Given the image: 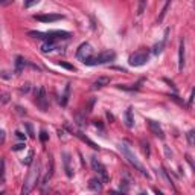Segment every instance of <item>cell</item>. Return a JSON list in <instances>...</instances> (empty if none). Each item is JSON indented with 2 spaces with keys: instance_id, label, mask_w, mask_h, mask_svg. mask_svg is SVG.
Segmentation results:
<instances>
[{
  "instance_id": "6da1fadb",
  "label": "cell",
  "mask_w": 195,
  "mask_h": 195,
  "mask_svg": "<svg viewBox=\"0 0 195 195\" xmlns=\"http://www.w3.org/2000/svg\"><path fill=\"white\" fill-rule=\"evenodd\" d=\"M119 148H120V151H122V154L125 156V159L128 160V162H130V163L134 166V169H137V171H139L140 174H142V175H145V177H148V175H150V174H148V171H146V168H145L142 163L139 162V159H137V157L133 154V151H131L130 148H128V145L120 143V145H119Z\"/></svg>"
},
{
  "instance_id": "7a4b0ae2",
  "label": "cell",
  "mask_w": 195,
  "mask_h": 195,
  "mask_svg": "<svg viewBox=\"0 0 195 195\" xmlns=\"http://www.w3.org/2000/svg\"><path fill=\"white\" fill-rule=\"evenodd\" d=\"M38 178H40V166H32L31 171L28 174V177L24 180V185H23V189H22V195H29L31 191L34 189V186L38 183Z\"/></svg>"
},
{
  "instance_id": "3957f363",
  "label": "cell",
  "mask_w": 195,
  "mask_h": 195,
  "mask_svg": "<svg viewBox=\"0 0 195 195\" xmlns=\"http://www.w3.org/2000/svg\"><path fill=\"white\" fill-rule=\"evenodd\" d=\"M148 58H150V52H148L146 49H140V50H137V52H134L133 55L130 57L128 63H130V66H133V67H140V66L146 64Z\"/></svg>"
},
{
  "instance_id": "277c9868",
  "label": "cell",
  "mask_w": 195,
  "mask_h": 195,
  "mask_svg": "<svg viewBox=\"0 0 195 195\" xmlns=\"http://www.w3.org/2000/svg\"><path fill=\"white\" fill-rule=\"evenodd\" d=\"M35 104L41 108V111H48L49 108V101L46 96V89L44 87H38L35 92Z\"/></svg>"
},
{
  "instance_id": "5b68a950",
  "label": "cell",
  "mask_w": 195,
  "mask_h": 195,
  "mask_svg": "<svg viewBox=\"0 0 195 195\" xmlns=\"http://www.w3.org/2000/svg\"><path fill=\"white\" fill-rule=\"evenodd\" d=\"M92 168H93V171H96L101 175V180H102L104 183H107V181L110 180V175H108V172H107V168L101 163L96 157H92Z\"/></svg>"
},
{
  "instance_id": "8992f818",
  "label": "cell",
  "mask_w": 195,
  "mask_h": 195,
  "mask_svg": "<svg viewBox=\"0 0 195 195\" xmlns=\"http://www.w3.org/2000/svg\"><path fill=\"white\" fill-rule=\"evenodd\" d=\"M34 18L37 22H41V23H53V22H58V20H63L64 15H61V14H40V15H34Z\"/></svg>"
},
{
  "instance_id": "52a82bcc",
  "label": "cell",
  "mask_w": 195,
  "mask_h": 195,
  "mask_svg": "<svg viewBox=\"0 0 195 195\" xmlns=\"http://www.w3.org/2000/svg\"><path fill=\"white\" fill-rule=\"evenodd\" d=\"M92 52H93L92 46H90L89 43H82V44L78 48V50H76V58H79V59H82V61H84V59L90 58Z\"/></svg>"
},
{
  "instance_id": "ba28073f",
  "label": "cell",
  "mask_w": 195,
  "mask_h": 195,
  "mask_svg": "<svg viewBox=\"0 0 195 195\" xmlns=\"http://www.w3.org/2000/svg\"><path fill=\"white\" fill-rule=\"evenodd\" d=\"M70 32L66 31H49L48 32V41L55 43V40H63V38H69Z\"/></svg>"
},
{
  "instance_id": "9c48e42d",
  "label": "cell",
  "mask_w": 195,
  "mask_h": 195,
  "mask_svg": "<svg viewBox=\"0 0 195 195\" xmlns=\"http://www.w3.org/2000/svg\"><path fill=\"white\" fill-rule=\"evenodd\" d=\"M146 122H148V127H150V130L152 131L154 136H157L160 139H165V133L162 130V127L159 125V122H156V120H152V119H148Z\"/></svg>"
},
{
  "instance_id": "30bf717a",
  "label": "cell",
  "mask_w": 195,
  "mask_h": 195,
  "mask_svg": "<svg viewBox=\"0 0 195 195\" xmlns=\"http://www.w3.org/2000/svg\"><path fill=\"white\" fill-rule=\"evenodd\" d=\"M186 48H185V38L180 41V48H178V70L183 72V67L186 63Z\"/></svg>"
},
{
  "instance_id": "8fae6325",
  "label": "cell",
  "mask_w": 195,
  "mask_h": 195,
  "mask_svg": "<svg viewBox=\"0 0 195 195\" xmlns=\"http://www.w3.org/2000/svg\"><path fill=\"white\" fill-rule=\"evenodd\" d=\"M114 58H116V53L111 52V50H107V52H102V53H99V55H96L98 64H107V63L113 61Z\"/></svg>"
},
{
  "instance_id": "7c38bea8",
  "label": "cell",
  "mask_w": 195,
  "mask_h": 195,
  "mask_svg": "<svg viewBox=\"0 0 195 195\" xmlns=\"http://www.w3.org/2000/svg\"><path fill=\"white\" fill-rule=\"evenodd\" d=\"M63 163H64V171H66V175L72 178L73 177V169H72V166H70V154L67 152V151H63Z\"/></svg>"
},
{
  "instance_id": "4fadbf2b",
  "label": "cell",
  "mask_w": 195,
  "mask_h": 195,
  "mask_svg": "<svg viewBox=\"0 0 195 195\" xmlns=\"http://www.w3.org/2000/svg\"><path fill=\"white\" fill-rule=\"evenodd\" d=\"M89 189L95 191V192H101L102 191V181L99 178H90L89 180Z\"/></svg>"
},
{
  "instance_id": "5bb4252c",
  "label": "cell",
  "mask_w": 195,
  "mask_h": 195,
  "mask_svg": "<svg viewBox=\"0 0 195 195\" xmlns=\"http://www.w3.org/2000/svg\"><path fill=\"white\" fill-rule=\"evenodd\" d=\"M26 64H28V61L23 58V57H17L15 58V75H20V73L23 72V69L26 67Z\"/></svg>"
},
{
  "instance_id": "9a60e30c",
  "label": "cell",
  "mask_w": 195,
  "mask_h": 195,
  "mask_svg": "<svg viewBox=\"0 0 195 195\" xmlns=\"http://www.w3.org/2000/svg\"><path fill=\"white\" fill-rule=\"evenodd\" d=\"M168 34H169V29H166L165 31V37H163V40L160 43H157L156 46H154V49H152V52L156 53V55H159V53H162V50H163V48H165V44H166V38H168Z\"/></svg>"
},
{
  "instance_id": "2e32d148",
  "label": "cell",
  "mask_w": 195,
  "mask_h": 195,
  "mask_svg": "<svg viewBox=\"0 0 195 195\" xmlns=\"http://www.w3.org/2000/svg\"><path fill=\"white\" fill-rule=\"evenodd\" d=\"M110 81H111V78H108V76H99L96 81L93 82V87H95V89H101V87L108 85Z\"/></svg>"
},
{
  "instance_id": "e0dca14e",
  "label": "cell",
  "mask_w": 195,
  "mask_h": 195,
  "mask_svg": "<svg viewBox=\"0 0 195 195\" xmlns=\"http://www.w3.org/2000/svg\"><path fill=\"white\" fill-rule=\"evenodd\" d=\"M75 136H76V137H79V139H81V140H82V142H84V143H87V145H90V146L93 148V150H99V146H98V145H96L95 142H92V140H90L89 137H85V136H84V134H82L81 131H75Z\"/></svg>"
},
{
  "instance_id": "ac0fdd59",
  "label": "cell",
  "mask_w": 195,
  "mask_h": 195,
  "mask_svg": "<svg viewBox=\"0 0 195 195\" xmlns=\"http://www.w3.org/2000/svg\"><path fill=\"white\" fill-rule=\"evenodd\" d=\"M125 125L128 127V128H133V127H134V119H133V108H131V107H130V108L125 111Z\"/></svg>"
},
{
  "instance_id": "d6986e66",
  "label": "cell",
  "mask_w": 195,
  "mask_h": 195,
  "mask_svg": "<svg viewBox=\"0 0 195 195\" xmlns=\"http://www.w3.org/2000/svg\"><path fill=\"white\" fill-rule=\"evenodd\" d=\"M49 180H50L49 174H46V177L41 180V185H40V187H41V194L43 195H48V192H49Z\"/></svg>"
},
{
  "instance_id": "ffe728a7",
  "label": "cell",
  "mask_w": 195,
  "mask_h": 195,
  "mask_svg": "<svg viewBox=\"0 0 195 195\" xmlns=\"http://www.w3.org/2000/svg\"><path fill=\"white\" fill-rule=\"evenodd\" d=\"M29 37L32 38H40V40H46L48 41V32H38V31H31Z\"/></svg>"
},
{
  "instance_id": "44dd1931",
  "label": "cell",
  "mask_w": 195,
  "mask_h": 195,
  "mask_svg": "<svg viewBox=\"0 0 195 195\" xmlns=\"http://www.w3.org/2000/svg\"><path fill=\"white\" fill-rule=\"evenodd\" d=\"M53 49H55V43H52V41H46V43L41 46V52H43V53H49V52H52Z\"/></svg>"
},
{
  "instance_id": "7402d4cb",
  "label": "cell",
  "mask_w": 195,
  "mask_h": 195,
  "mask_svg": "<svg viewBox=\"0 0 195 195\" xmlns=\"http://www.w3.org/2000/svg\"><path fill=\"white\" fill-rule=\"evenodd\" d=\"M69 93H70V84H67L66 85V90H64V95L61 98V105L66 107L67 105V101H69Z\"/></svg>"
},
{
  "instance_id": "603a6c76",
  "label": "cell",
  "mask_w": 195,
  "mask_h": 195,
  "mask_svg": "<svg viewBox=\"0 0 195 195\" xmlns=\"http://www.w3.org/2000/svg\"><path fill=\"white\" fill-rule=\"evenodd\" d=\"M5 159H0V183H5Z\"/></svg>"
},
{
  "instance_id": "cb8c5ba5",
  "label": "cell",
  "mask_w": 195,
  "mask_h": 195,
  "mask_svg": "<svg viewBox=\"0 0 195 195\" xmlns=\"http://www.w3.org/2000/svg\"><path fill=\"white\" fill-rule=\"evenodd\" d=\"M130 189V183H128V180H122L120 181V191H122V194H127Z\"/></svg>"
},
{
  "instance_id": "d4e9b609",
  "label": "cell",
  "mask_w": 195,
  "mask_h": 195,
  "mask_svg": "<svg viewBox=\"0 0 195 195\" xmlns=\"http://www.w3.org/2000/svg\"><path fill=\"white\" fill-rule=\"evenodd\" d=\"M140 145H142V150H143V152L146 154V156H150V143H148L145 139H142V140H140Z\"/></svg>"
},
{
  "instance_id": "484cf974",
  "label": "cell",
  "mask_w": 195,
  "mask_h": 195,
  "mask_svg": "<svg viewBox=\"0 0 195 195\" xmlns=\"http://www.w3.org/2000/svg\"><path fill=\"white\" fill-rule=\"evenodd\" d=\"M58 66H61V67H64V69H67V70H70V72H75L76 69L73 67L72 64H69V63H66V61H58Z\"/></svg>"
},
{
  "instance_id": "4316f807",
  "label": "cell",
  "mask_w": 195,
  "mask_h": 195,
  "mask_svg": "<svg viewBox=\"0 0 195 195\" xmlns=\"http://www.w3.org/2000/svg\"><path fill=\"white\" fill-rule=\"evenodd\" d=\"M24 128L28 130V134H29V137H31V139H34V137H35V133H34V128H32V125H31L29 122H24Z\"/></svg>"
},
{
  "instance_id": "83f0119b",
  "label": "cell",
  "mask_w": 195,
  "mask_h": 195,
  "mask_svg": "<svg viewBox=\"0 0 195 195\" xmlns=\"http://www.w3.org/2000/svg\"><path fill=\"white\" fill-rule=\"evenodd\" d=\"M32 159H34V151L31 150V151L28 152V156H26V159H23V163L29 166V165L32 163Z\"/></svg>"
},
{
  "instance_id": "f1b7e54d",
  "label": "cell",
  "mask_w": 195,
  "mask_h": 195,
  "mask_svg": "<svg viewBox=\"0 0 195 195\" xmlns=\"http://www.w3.org/2000/svg\"><path fill=\"white\" fill-rule=\"evenodd\" d=\"M187 142H189V145L192 146L194 143H195V139H194V136H195V133H194V130H191V131H187Z\"/></svg>"
},
{
  "instance_id": "f546056e",
  "label": "cell",
  "mask_w": 195,
  "mask_h": 195,
  "mask_svg": "<svg viewBox=\"0 0 195 195\" xmlns=\"http://www.w3.org/2000/svg\"><path fill=\"white\" fill-rule=\"evenodd\" d=\"M9 93H2L0 95V104H8L9 102Z\"/></svg>"
},
{
  "instance_id": "4dcf8cb0",
  "label": "cell",
  "mask_w": 195,
  "mask_h": 195,
  "mask_svg": "<svg viewBox=\"0 0 195 195\" xmlns=\"http://www.w3.org/2000/svg\"><path fill=\"white\" fill-rule=\"evenodd\" d=\"M171 6V2H166L165 3V6H163V9H162V14H160V17H159V22H162L163 20V17H165V14H166V11H168V8Z\"/></svg>"
},
{
  "instance_id": "1f68e13d",
  "label": "cell",
  "mask_w": 195,
  "mask_h": 195,
  "mask_svg": "<svg viewBox=\"0 0 195 195\" xmlns=\"http://www.w3.org/2000/svg\"><path fill=\"white\" fill-rule=\"evenodd\" d=\"M48 139H49V134L48 133H46L44 130L40 131V140H41V142H48Z\"/></svg>"
},
{
  "instance_id": "d6a6232c",
  "label": "cell",
  "mask_w": 195,
  "mask_h": 195,
  "mask_svg": "<svg viewBox=\"0 0 195 195\" xmlns=\"http://www.w3.org/2000/svg\"><path fill=\"white\" fill-rule=\"evenodd\" d=\"M29 90H31V84L29 82H24L22 85V89H20V93H29Z\"/></svg>"
},
{
  "instance_id": "836d02e7",
  "label": "cell",
  "mask_w": 195,
  "mask_h": 195,
  "mask_svg": "<svg viewBox=\"0 0 195 195\" xmlns=\"http://www.w3.org/2000/svg\"><path fill=\"white\" fill-rule=\"evenodd\" d=\"M93 104H95V98H92V99L89 101V104H87V108H85V113H87V114H89V113H92Z\"/></svg>"
},
{
  "instance_id": "e575fe53",
  "label": "cell",
  "mask_w": 195,
  "mask_h": 195,
  "mask_svg": "<svg viewBox=\"0 0 195 195\" xmlns=\"http://www.w3.org/2000/svg\"><path fill=\"white\" fill-rule=\"evenodd\" d=\"M75 120H76V124H78L79 127H82V125H84V117H82L79 113H78V114H75Z\"/></svg>"
},
{
  "instance_id": "d590c367",
  "label": "cell",
  "mask_w": 195,
  "mask_h": 195,
  "mask_svg": "<svg viewBox=\"0 0 195 195\" xmlns=\"http://www.w3.org/2000/svg\"><path fill=\"white\" fill-rule=\"evenodd\" d=\"M24 143H17V145H14L12 146V151H22V150H24Z\"/></svg>"
},
{
  "instance_id": "8d00e7d4",
  "label": "cell",
  "mask_w": 195,
  "mask_h": 195,
  "mask_svg": "<svg viewBox=\"0 0 195 195\" xmlns=\"http://www.w3.org/2000/svg\"><path fill=\"white\" fill-rule=\"evenodd\" d=\"M38 2H40V0H31V2H26L24 8H31V6H34V5H38Z\"/></svg>"
},
{
  "instance_id": "74e56055",
  "label": "cell",
  "mask_w": 195,
  "mask_h": 195,
  "mask_svg": "<svg viewBox=\"0 0 195 195\" xmlns=\"http://www.w3.org/2000/svg\"><path fill=\"white\" fill-rule=\"evenodd\" d=\"M5 139H6V137H5V131H3V130H0V145H3V143H5Z\"/></svg>"
},
{
  "instance_id": "f35d334b",
  "label": "cell",
  "mask_w": 195,
  "mask_h": 195,
  "mask_svg": "<svg viewBox=\"0 0 195 195\" xmlns=\"http://www.w3.org/2000/svg\"><path fill=\"white\" fill-rule=\"evenodd\" d=\"M143 9H145V2H140V6H139V9H137V14L140 15L143 12Z\"/></svg>"
},
{
  "instance_id": "ab89813d",
  "label": "cell",
  "mask_w": 195,
  "mask_h": 195,
  "mask_svg": "<svg viewBox=\"0 0 195 195\" xmlns=\"http://www.w3.org/2000/svg\"><path fill=\"white\" fill-rule=\"evenodd\" d=\"M93 124H95V127H98V128H99L101 131H102V130H104V125H102V124H101V120H95V122H93Z\"/></svg>"
},
{
  "instance_id": "60d3db41",
  "label": "cell",
  "mask_w": 195,
  "mask_h": 195,
  "mask_svg": "<svg viewBox=\"0 0 195 195\" xmlns=\"http://www.w3.org/2000/svg\"><path fill=\"white\" fill-rule=\"evenodd\" d=\"M15 136H17L20 140H24V134H23L22 131H15Z\"/></svg>"
},
{
  "instance_id": "b9f144b4",
  "label": "cell",
  "mask_w": 195,
  "mask_h": 195,
  "mask_svg": "<svg viewBox=\"0 0 195 195\" xmlns=\"http://www.w3.org/2000/svg\"><path fill=\"white\" fill-rule=\"evenodd\" d=\"M108 195H124V194L122 192H116V191H110Z\"/></svg>"
},
{
  "instance_id": "7bdbcfd3",
  "label": "cell",
  "mask_w": 195,
  "mask_h": 195,
  "mask_svg": "<svg viewBox=\"0 0 195 195\" xmlns=\"http://www.w3.org/2000/svg\"><path fill=\"white\" fill-rule=\"evenodd\" d=\"M192 99H194V90H191V96H189V105L192 104Z\"/></svg>"
},
{
  "instance_id": "ee69618b",
  "label": "cell",
  "mask_w": 195,
  "mask_h": 195,
  "mask_svg": "<svg viewBox=\"0 0 195 195\" xmlns=\"http://www.w3.org/2000/svg\"><path fill=\"white\" fill-rule=\"evenodd\" d=\"M152 191H154V194H156V195H163L162 192H160V191L157 189V187H154V189H152Z\"/></svg>"
},
{
  "instance_id": "f6af8a7d",
  "label": "cell",
  "mask_w": 195,
  "mask_h": 195,
  "mask_svg": "<svg viewBox=\"0 0 195 195\" xmlns=\"http://www.w3.org/2000/svg\"><path fill=\"white\" fill-rule=\"evenodd\" d=\"M107 117H108L110 120H114V117L111 116V114H110V111H107Z\"/></svg>"
},
{
  "instance_id": "bcb514c9",
  "label": "cell",
  "mask_w": 195,
  "mask_h": 195,
  "mask_svg": "<svg viewBox=\"0 0 195 195\" xmlns=\"http://www.w3.org/2000/svg\"><path fill=\"white\" fill-rule=\"evenodd\" d=\"M0 195H5V191H0Z\"/></svg>"
},
{
  "instance_id": "7dc6e473",
  "label": "cell",
  "mask_w": 195,
  "mask_h": 195,
  "mask_svg": "<svg viewBox=\"0 0 195 195\" xmlns=\"http://www.w3.org/2000/svg\"><path fill=\"white\" fill-rule=\"evenodd\" d=\"M139 195H148V194H145V192H140Z\"/></svg>"
}]
</instances>
